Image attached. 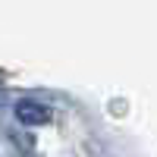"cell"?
Listing matches in <instances>:
<instances>
[{
    "label": "cell",
    "mask_w": 157,
    "mask_h": 157,
    "mask_svg": "<svg viewBox=\"0 0 157 157\" xmlns=\"http://www.w3.org/2000/svg\"><path fill=\"white\" fill-rule=\"evenodd\" d=\"M16 116H19L22 123H29V126H38V123H47V120H50V110L41 107V104H35V101H32V104L22 101L19 107H16Z\"/></svg>",
    "instance_id": "1"
}]
</instances>
